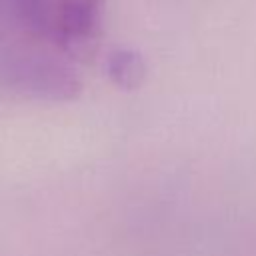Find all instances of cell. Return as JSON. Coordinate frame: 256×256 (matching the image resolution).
<instances>
[{"label": "cell", "mask_w": 256, "mask_h": 256, "mask_svg": "<svg viewBox=\"0 0 256 256\" xmlns=\"http://www.w3.org/2000/svg\"><path fill=\"white\" fill-rule=\"evenodd\" d=\"M0 76L14 92L46 102H68L82 90L80 78L68 64L38 54L8 58L0 68Z\"/></svg>", "instance_id": "2"}, {"label": "cell", "mask_w": 256, "mask_h": 256, "mask_svg": "<svg viewBox=\"0 0 256 256\" xmlns=\"http://www.w3.org/2000/svg\"><path fill=\"white\" fill-rule=\"evenodd\" d=\"M106 72L116 86L124 90H134L144 82L146 64L142 56L134 50H116L106 60Z\"/></svg>", "instance_id": "3"}, {"label": "cell", "mask_w": 256, "mask_h": 256, "mask_svg": "<svg viewBox=\"0 0 256 256\" xmlns=\"http://www.w3.org/2000/svg\"><path fill=\"white\" fill-rule=\"evenodd\" d=\"M18 22L70 56H88L100 38L104 0H10Z\"/></svg>", "instance_id": "1"}]
</instances>
